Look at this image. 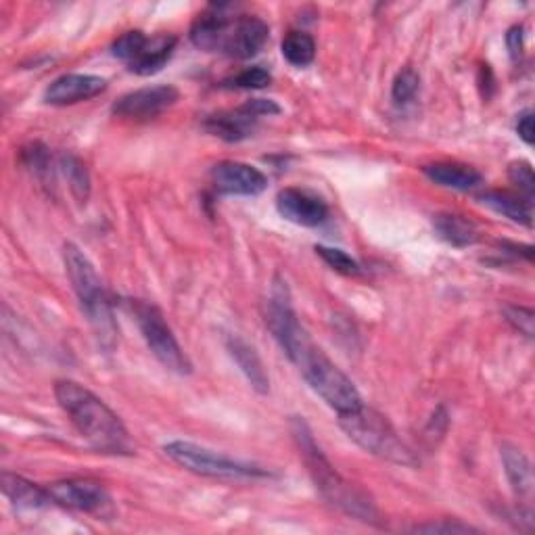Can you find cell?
<instances>
[{
  "instance_id": "obj_1",
  "label": "cell",
  "mask_w": 535,
  "mask_h": 535,
  "mask_svg": "<svg viewBox=\"0 0 535 535\" xmlns=\"http://www.w3.org/2000/svg\"><path fill=\"white\" fill-rule=\"evenodd\" d=\"M266 322L274 339L281 343L289 360L301 372V377L337 414L352 412L362 406V398L352 379L324 356L308 331L301 327L287 283L283 281H276L272 287Z\"/></svg>"
},
{
  "instance_id": "obj_2",
  "label": "cell",
  "mask_w": 535,
  "mask_h": 535,
  "mask_svg": "<svg viewBox=\"0 0 535 535\" xmlns=\"http://www.w3.org/2000/svg\"><path fill=\"white\" fill-rule=\"evenodd\" d=\"M291 433L297 441L299 454L304 456L308 473L316 485V490L320 492V496L327 500L331 506L339 508L341 513H345L347 517L358 519L362 523L379 525L381 513H379L375 500H372L362 490V487H358L352 481H347L339 471H335L329 458L324 456L322 450L318 448L316 439H314L310 427L306 425V421H301V418H293Z\"/></svg>"
},
{
  "instance_id": "obj_3",
  "label": "cell",
  "mask_w": 535,
  "mask_h": 535,
  "mask_svg": "<svg viewBox=\"0 0 535 535\" xmlns=\"http://www.w3.org/2000/svg\"><path fill=\"white\" fill-rule=\"evenodd\" d=\"M55 398L76 431L92 448L111 454H130L132 444L124 423L95 393L74 381H59Z\"/></svg>"
},
{
  "instance_id": "obj_4",
  "label": "cell",
  "mask_w": 535,
  "mask_h": 535,
  "mask_svg": "<svg viewBox=\"0 0 535 535\" xmlns=\"http://www.w3.org/2000/svg\"><path fill=\"white\" fill-rule=\"evenodd\" d=\"M228 5H212L191 26V42L201 51L222 53L232 59L258 55L270 36L268 23L255 15L228 17Z\"/></svg>"
},
{
  "instance_id": "obj_5",
  "label": "cell",
  "mask_w": 535,
  "mask_h": 535,
  "mask_svg": "<svg viewBox=\"0 0 535 535\" xmlns=\"http://www.w3.org/2000/svg\"><path fill=\"white\" fill-rule=\"evenodd\" d=\"M63 262L90 327L95 329L99 341L105 347H111L115 343V337H118V324L113 320L109 297L95 266L74 243H67L63 247Z\"/></svg>"
},
{
  "instance_id": "obj_6",
  "label": "cell",
  "mask_w": 535,
  "mask_h": 535,
  "mask_svg": "<svg viewBox=\"0 0 535 535\" xmlns=\"http://www.w3.org/2000/svg\"><path fill=\"white\" fill-rule=\"evenodd\" d=\"M339 425L347 433V437L356 441L362 450L372 456L402 464V467H416L418 464L416 456L404 444L398 431H395L393 425L377 410L366 408L362 404L352 412L339 414Z\"/></svg>"
},
{
  "instance_id": "obj_7",
  "label": "cell",
  "mask_w": 535,
  "mask_h": 535,
  "mask_svg": "<svg viewBox=\"0 0 535 535\" xmlns=\"http://www.w3.org/2000/svg\"><path fill=\"white\" fill-rule=\"evenodd\" d=\"M166 456L176 462L184 471L222 481H249L268 477V471L255 464L241 462L235 458H228L214 450H207L203 446L191 444V441H170L164 446Z\"/></svg>"
},
{
  "instance_id": "obj_8",
  "label": "cell",
  "mask_w": 535,
  "mask_h": 535,
  "mask_svg": "<svg viewBox=\"0 0 535 535\" xmlns=\"http://www.w3.org/2000/svg\"><path fill=\"white\" fill-rule=\"evenodd\" d=\"M132 314L138 322V329L143 333L151 354L176 375H191V360L184 354L180 343L176 341L168 322L155 306L145 301H134Z\"/></svg>"
},
{
  "instance_id": "obj_9",
  "label": "cell",
  "mask_w": 535,
  "mask_h": 535,
  "mask_svg": "<svg viewBox=\"0 0 535 535\" xmlns=\"http://www.w3.org/2000/svg\"><path fill=\"white\" fill-rule=\"evenodd\" d=\"M46 490H49L53 504L78 510V513L103 515L105 508L111 504L103 483L95 479H63L51 483Z\"/></svg>"
},
{
  "instance_id": "obj_10",
  "label": "cell",
  "mask_w": 535,
  "mask_h": 535,
  "mask_svg": "<svg viewBox=\"0 0 535 535\" xmlns=\"http://www.w3.org/2000/svg\"><path fill=\"white\" fill-rule=\"evenodd\" d=\"M180 99V92L174 86H149L124 95L113 103L111 111L128 120H153L157 115L174 107Z\"/></svg>"
},
{
  "instance_id": "obj_11",
  "label": "cell",
  "mask_w": 535,
  "mask_h": 535,
  "mask_svg": "<svg viewBox=\"0 0 535 535\" xmlns=\"http://www.w3.org/2000/svg\"><path fill=\"white\" fill-rule=\"evenodd\" d=\"M212 182L216 191L241 197L260 195L268 186V178L258 168L241 161H220L212 168Z\"/></svg>"
},
{
  "instance_id": "obj_12",
  "label": "cell",
  "mask_w": 535,
  "mask_h": 535,
  "mask_svg": "<svg viewBox=\"0 0 535 535\" xmlns=\"http://www.w3.org/2000/svg\"><path fill=\"white\" fill-rule=\"evenodd\" d=\"M276 209L285 220L306 226V228H316L320 224L327 222L329 218V207L320 197L301 191V189H285L276 195Z\"/></svg>"
},
{
  "instance_id": "obj_13",
  "label": "cell",
  "mask_w": 535,
  "mask_h": 535,
  "mask_svg": "<svg viewBox=\"0 0 535 535\" xmlns=\"http://www.w3.org/2000/svg\"><path fill=\"white\" fill-rule=\"evenodd\" d=\"M105 90H107V80L101 76L65 74L53 80L51 86L46 88L44 101L57 107H65V105H76L88 99H95Z\"/></svg>"
},
{
  "instance_id": "obj_14",
  "label": "cell",
  "mask_w": 535,
  "mask_h": 535,
  "mask_svg": "<svg viewBox=\"0 0 535 535\" xmlns=\"http://www.w3.org/2000/svg\"><path fill=\"white\" fill-rule=\"evenodd\" d=\"M203 126L209 134L222 138L226 143H239L255 132L258 118H253L249 111L239 107L235 111H222L209 115Z\"/></svg>"
},
{
  "instance_id": "obj_15",
  "label": "cell",
  "mask_w": 535,
  "mask_h": 535,
  "mask_svg": "<svg viewBox=\"0 0 535 535\" xmlns=\"http://www.w3.org/2000/svg\"><path fill=\"white\" fill-rule=\"evenodd\" d=\"M176 42H178L176 36H168V34L147 38V42H145V46L141 49V53H138L128 63V69H130L132 74H138V76L157 74L159 69H164V65L174 55Z\"/></svg>"
},
{
  "instance_id": "obj_16",
  "label": "cell",
  "mask_w": 535,
  "mask_h": 535,
  "mask_svg": "<svg viewBox=\"0 0 535 535\" xmlns=\"http://www.w3.org/2000/svg\"><path fill=\"white\" fill-rule=\"evenodd\" d=\"M0 487H3V494L11 500V504L23 510H40L53 504V498L46 487H40L13 473H3Z\"/></svg>"
},
{
  "instance_id": "obj_17",
  "label": "cell",
  "mask_w": 535,
  "mask_h": 535,
  "mask_svg": "<svg viewBox=\"0 0 535 535\" xmlns=\"http://www.w3.org/2000/svg\"><path fill=\"white\" fill-rule=\"evenodd\" d=\"M226 345H228V352H230L232 360L239 364V368L243 370V375L247 377L251 387L258 393H268L270 379H268V372H266L258 352H255L247 341H243L237 335L228 337Z\"/></svg>"
},
{
  "instance_id": "obj_18",
  "label": "cell",
  "mask_w": 535,
  "mask_h": 535,
  "mask_svg": "<svg viewBox=\"0 0 535 535\" xmlns=\"http://www.w3.org/2000/svg\"><path fill=\"white\" fill-rule=\"evenodd\" d=\"M423 172L435 184L446 186V189H454V191H473L483 182V176L475 168L462 166V164H450V161L425 166Z\"/></svg>"
},
{
  "instance_id": "obj_19",
  "label": "cell",
  "mask_w": 535,
  "mask_h": 535,
  "mask_svg": "<svg viewBox=\"0 0 535 535\" xmlns=\"http://www.w3.org/2000/svg\"><path fill=\"white\" fill-rule=\"evenodd\" d=\"M477 201L508 220L531 226V218H533L531 201H527L521 195L508 193V191H485L477 197Z\"/></svg>"
},
{
  "instance_id": "obj_20",
  "label": "cell",
  "mask_w": 535,
  "mask_h": 535,
  "mask_svg": "<svg viewBox=\"0 0 535 535\" xmlns=\"http://www.w3.org/2000/svg\"><path fill=\"white\" fill-rule=\"evenodd\" d=\"M433 228L437 232V237L441 241H446L452 247H471L479 241V230L477 226L456 214H439L433 220Z\"/></svg>"
},
{
  "instance_id": "obj_21",
  "label": "cell",
  "mask_w": 535,
  "mask_h": 535,
  "mask_svg": "<svg viewBox=\"0 0 535 535\" xmlns=\"http://www.w3.org/2000/svg\"><path fill=\"white\" fill-rule=\"evenodd\" d=\"M502 462L506 477L513 485L515 494L531 496L533 492V469L529 458L515 446H502Z\"/></svg>"
},
{
  "instance_id": "obj_22",
  "label": "cell",
  "mask_w": 535,
  "mask_h": 535,
  "mask_svg": "<svg viewBox=\"0 0 535 535\" xmlns=\"http://www.w3.org/2000/svg\"><path fill=\"white\" fill-rule=\"evenodd\" d=\"M59 170L63 172L69 191L76 197L78 203H86L90 197V174L84 166V161L72 153H63L59 157Z\"/></svg>"
},
{
  "instance_id": "obj_23",
  "label": "cell",
  "mask_w": 535,
  "mask_h": 535,
  "mask_svg": "<svg viewBox=\"0 0 535 535\" xmlns=\"http://www.w3.org/2000/svg\"><path fill=\"white\" fill-rule=\"evenodd\" d=\"M281 51H283V57L295 65V67H306L314 61L316 57V42L310 34L306 32H289L285 38H283V44H281Z\"/></svg>"
},
{
  "instance_id": "obj_24",
  "label": "cell",
  "mask_w": 535,
  "mask_h": 535,
  "mask_svg": "<svg viewBox=\"0 0 535 535\" xmlns=\"http://www.w3.org/2000/svg\"><path fill=\"white\" fill-rule=\"evenodd\" d=\"M21 159L26 168L44 184V186H53V161L51 153L42 143H32L26 149L21 151Z\"/></svg>"
},
{
  "instance_id": "obj_25",
  "label": "cell",
  "mask_w": 535,
  "mask_h": 535,
  "mask_svg": "<svg viewBox=\"0 0 535 535\" xmlns=\"http://www.w3.org/2000/svg\"><path fill=\"white\" fill-rule=\"evenodd\" d=\"M418 86H421V78H418V74L414 72L412 67H404L402 72L393 80L391 99L398 105H406L416 97Z\"/></svg>"
},
{
  "instance_id": "obj_26",
  "label": "cell",
  "mask_w": 535,
  "mask_h": 535,
  "mask_svg": "<svg viewBox=\"0 0 535 535\" xmlns=\"http://www.w3.org/2000/svg\"><path fill=\"white\" fill-rule=\"evenodd\" d=\"M272 82V74L268 69L255 65V67H247L243 72H239L237 76H232L224 82V86L228 88H241V90H260L266 88Z\"/></svg>"
},
{
  "instance_id": "obj_27",
  "label": "cell",
  "mask_w": 535,
  "mask_h": 535,
  "mask_svg": "<svg viewBox=\"0 0 535 535\" xmlns=\"http://www.w3.org/2000/svg\"><path fill=\"white\" fill-rule=\"evenodd\" d=\"M145 42H147V36L141 30L126 32L111 44V55L128 65L138 53H141Z\"/></svg>"
},
{
  "instance_id": "obj_28",
  "label": "cell",
  "mask_w": 535,
  "mask_h": 535,
  "mask_svg": "<svg viewBox=\"0 0 535 535\" xmlns=\"http://www.w3.org/2000/svg\"><path fill=\"white\" fill-rule=\"evenodd\" d=\"M316 253L320 258L327 262L335 272L345 274V276H358L360 274V266L358 262L352 258V255H347L341 249H333V247H324V245H316Z\"/></svg>"
},
{
  "instance_id": "obj_29",
  "label": "cell",
  "mask_w": 535,
  "mask_h": 535,
  "mask_svg": "<svg viewBox=\"0 0 535 535\" xmlns=\"http://www.w3.org/2000/svg\"><path fill=\"white\" fill-rule=\"evenodd\" d=\"M508 178L513 182L519 193L531 201L533 193H535V176H533V168L527 164V161H515V164L508 166Z\"/></svg>"
},
{
  "instance_id": "obj_30",
  "label": "cell",
  "mask_w": 535,
  "mask_h": 535,
  "mask_svg": "<svg viewBox=\"0 0 535 535\" xmlns=\"http://www.w3.org/2000/svg\"><path fill=\"white\" fill-rule=\"evenodd\" d=\"M504 316L515 331L527 339H533V310L523 306H504Z\"/></svg>"
},
{
  "instance_id": "obj_31",
  "label": "cell",
  "mask_w": 535,
  "mask_h": 535,
  "mask_svg": "<svg viewBox=\"0 0 535 535\" xmlns=\"http://www.w3.org/2000/svg\"><path fill=\"white\" fill-rule=\"evenodd\" d=\"M412 531H416V533H446V535H452V533H473L477 529L471 527V525L458 523V521H439V523L416 525Z\"/></svg>"
},
{
  "instance_id": "obj_32",
  "label": "cell",
  "mask_w": 535,
  "mask_h": 535,
  "mask_svg": "<svg viewBox=\"0 0 535 535\" xmlns=\"http://www.w3.org/2000/svg\"><path fill=\"white\" fill-rule=\"evenodd\" d=\"M245 111H249L253 118H264V115H276V113H281V107H278L274 101L270 99H251L243 105Z\"/></svg>"
},
{
  "instance_id": "obj_33",
  "label": "cell",
  "mask_w": 535,
  "mask_h": 535,
  "mask_svg": "<svg viewBox=\"0 0 535 535\" xmlns=\"http://www.w3.org/2000/svg\"><path fill=\"white\" fill-rule=\"evenodd\" d=\"M506 46H508V53L515 61L521 59L523 55V46H525V34H523V26H513L506 34Z\"/></svg>"
},
{
  "instance_id": "obj_34",
  "label": "cell",
  "mask_w": 535,
  "mask_h": 535,
  "mask_svg": "<svg viewBox=\"0 0 535 535\" xmlns=\"http://www.w3.org/2000/svg\"><path fill=\"white\" fill-rule=\"evenodd\" d=\"M517 134L525 145H533V111L525 109L517 120Z\"/></svg>"
}]
</instances>
